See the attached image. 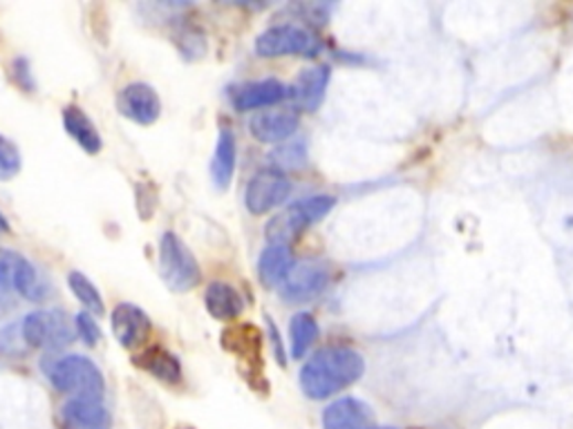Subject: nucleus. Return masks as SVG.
I'll list each match as a JSON object with an SVG mask.
<instances>
[{
  "mask_svg": "<svg viewBox=\"0 0 573 429\" xmlns=\"http://www.w3.org/2000/svg\"><path fill=\"white\" fill-rule=\"evenodd\" d=\"M67 287L74 293V298L86 307L88 313H93V315H104L106 313L104 298H102L99 289L93 285L91 278H86L81 271H70L67 274Z\"/></svg>",
  "mask_w": 573,
  "mask_h": 429,
  "instance_id": "nucleus-24",
  "label": "nucleus"
},
{
  "mask_svg": "<svg viewBox=\"0 0 573 429\" xmlns=\"http://www.w3.org/2000/svg\"><path fill=\"white\" fill-rule=\"evenodd\" d=\"M178 429H193V427H178Z\"/></svg>",
  "mask_w": 573,
  "mask_h": 429,
  "instance_id": "nucleus-33",
  "label": "nucleus"
},
{
  "mask_svg": "<svg viewBox=\"0 0 573 429\" xmlns=\"http://www.w3.org/2000/svg\"><path fill=\"white\" fill-rule=\"evenodd\" d=\"M159 276L173 293H189L202 280L195 255L173 230H167L159 239Z\"/></svg>",
  "mask_w": 573,
  "mask_h": 429,
  "instance_id": "nucleus-3",
  "label": "nucleus"
},
{
  "mask_svg": "<svg viewBox=\"0 0 573 429\" xmlns=\"http://www.w3.org/2000/svg\"><path fill=\"white\" fill-rule=\"evenodd\" d=\"M294 253L291 246L285 244H269L258 262V278L267 289H278L285 278L289 276L291 267H294Z\"/></svg>",
  "mask_w": 573,
  "mask_h": 429,
  "instance_id": "nucleus-19",
  "label": "nucleus"
},
{
  "mask_svg": "<svg viewBox=\"0 0 573 429\" xmlns=\"http://www.w3.org/2000/svg\"><path fill=\"white\" fill-rule=\"evenodd\" d=\"M330 76L332 72L327 65H314L303 69L289 88V97L294 99V106L305 112L318 110V106L325 99L327 85H330Z\"/></svg>",
  "mask_w": 573,
  "mask_h": 429,
  "instance_id": "nucleus-14",
  "label": "nucleus"
},
{
  "mask_svg": "<svg viewBox=\"0 0 573 429\" xmlns=\"http://www.w3.org/2000/svg\"><path fill=\"white\" fill-rule=\"evenodd\" d=\"M289 193L291 184L285 173L276 168H265L250 182L247 193H244V206H247L252 215H265L285 204Z\"/></svg>",
  "mask_w": 573,
  "mask_h": 429,
  "instance_id": "nucleus-8",
  "label": "nucleus"
},
{
  "mask_svg": "<svg viewBox=\"0 0 573 429\" xmlns=\"http://www.w3.org/2000/svg\"><path fill=\"white\" fill-rule=\"evenodd\" d=\"M274 159V165L276 170H296V168H303L307 163V148H305V141H289V143H280L278 150L272 154Z\"/></svg>",
  "mask_w": 573,
  "mask_h": 429,
  "instance_id": "nucleus-26",
  "label": "nucleus"
},
{
  "mask_svg": "<svg viewBox=\"0 0 573 429\" xmlns=\"http://www.w3.org/2000/svg\"><path fill=\"white\" fill-rule=\"evenodd\" d=\"M222 347L235 354L244 365L250 383L252 378H263V335L252 324H237L222 333Z\"/></svg>",
  "mask_w": 573,
  "mask_h": 429,
  "instance_id": "nucleus-10",
  "label": "nucleus"
},
{
  "mask_svg": "<svg viewBox=\"0 0 573 429\" xmlns=\"http://www.w3.org/2000/svg\"><path fill=\"white\" fill-rule=\"evenodd\" d=\"M12 287L17 293H21L23 298L39 302L45 296V287L39 280V274L34 269V265L23 255H14V271H12Z\"/></svg>",
  "mask_w": 573,
  "mask_h": 429,
  "instance_id": "nucleus-22",
  "label": "nucleus"
},
{
  "mask_svg": "<svg viewBox=\"0 0 573 429\" xmlns=\"http://www.w3.org/2000/svg\"><path fill=\"white\" fill-rule=\"evenodd\" d=\"M63 418L70 427L76 429H110L113 418L104 400L74 396L63 405Z\"/></svg>",
  "mask_w": 573,
  "mask_h": 429,
  "instance_id": "nucleus-16",
  "label": "nucleus"
},
{
  "mask_svg": "<svg viewBox=\"0 0 573 429\" xmlns=\"http://www.w3.org/2000/svg\"><path fill=\"white\" fill-rule=\"evenodd\" d=\"M43 372L47 380L54 385V389L74 396L86 398H99L104 400L106 394V380L102 369L86 356L70 354L61 358H47L43 361Z\"/></svg>",
  "mask_w": 573,
  "mask_h": 429,
  "instance_id": "nucleus-2",
  "label": "nucleus"
},
{
  "mask_svg": "<svg viewBox=\"0 0 573 429\" xmlns=\"http://www.w3.org/2000/svg\"><path fill=\"white\" fill-rule=\"evenodd\" d=\"M117 110L137 126H152L161 117V99L152 85L135 81L117 95Z\"/></svg>",
  "mask_w": 573,
  "mask_h": 429,
  "instance_id": "nucleus-9",
  "label": "nucleus"
},
{
  "mask_svg": "<svg viewBox=\"0 0 573 429\" xmlns=\"http://www.w3.org/2000/svg\"><path fill=\"white\" fill-rule=\"evenodd\" d=\"M320 47V41L300 25H276L256 39V52L263 58L316 56Z\"/></svg>",
  "mask_w": 573,
  "mask_h": 429,
  "instance_id": "nucleus-6",
  "label": "nucleus"
},
{
  "mask_svg": "<svg viewBox=\"0 0 573 429\" xmlns=\"http://www.w3.org/2000/svg\"><path fill=\"white\" fill-rule=\"evenodd\" d=\"M132 363L163 385H180L182 383L180 358L176 354H171L169 350L159 347V345L144 350L139 356L132 358Z\"/></svg>",
  "mask_w": 573,
  "mask_h": 429,
  "instance_id": "nucleus-17",
  "label": "nucleus"
},
{
  "mask_svg": "<svg viewBox=\"0 0 573 429\" xmlns=\"http://www.w3.org/2000/svg\"><path fill=\"white\" fill-rule=\"evenodd\" d=\"M374 429H394V427H374Z\"/></svg>",
  "mask_w": 573,
  "mask_h": 429,
  "instance_id": "nucleus-32",
  "label": "nucleus"
},
{
  "mask_svg": "<svg viewBox=\"0 0 573 429\" xmlns=\"http://www.w3.org/2000/svg\"><path fill=\"white\" fill-rule=\"evenodd\" d=\"M63 128L67 137L88 154H99L104 148V139L99 130L95 128L93 119L81 110L78 106H65L63 108Z\"/></svg>",
  "mask_w": 573,
  "mask_h": 429,
  "instance_id": "nucleus-18",
  "label": "nucleus"
},
{
  "mask_svg": "<svg viewBox=\"0 0 573 429\" xmlns=\"http://www.w3.org/2000/svg\"><path fill=\"white\" fill-rule=\"evenodd\" d=\"M110 322L113 333L124 350L141 347L152 331L148 313L132 302H119L110 313Z\"/></svg>",
  "mask_w": 573,
  "mask_h": 429,
  "instance_id": "nucleus-11",
  "label": "nucleus"
},
{
  "mask_svg": "<svg viewBox=\"0 0 573 429\" xmlns=\"http://www.w3.org/2000/svg\"><path fill=\"white\" fill-rule=\"evenodd\" d=\"M298 121L300 119L296 110H265L250 121V130L263 143H280L298 130Z\"/></svg>",
  "mask_w": 573,
  "mask_h": 429,
  "instance_id": "nucleus-15",
  "label": "nucleus"
},
{
  "mask_svg": "<svg viewBox=\"0 0 573 429\" xmlns=\"http://www.w3.org/2000/svg\"><path fill=\"white\" fill-rule=\"evenodd\" d=\"M330 278L332 271L325 262L318 260L296 262L289 276L285 278V282L278 287L280 298L287 302H309L330 287Z\"/></svg>",
  "mask_w": 573,
  "mask_h": 429,
  "instance_id": "nucleus-7",
  "label": "nucleus"
},
{
  "mask_svg": "<svg viewBox=\"0 0 573 429\" xmlns=\"http://www.w3.org/2000/svg\"><path fill=\"white\" fill-rule=\"evenodd\" d=\"M23 168V154L19 146L8 139L6 135H0V182H12Z\"/></svg>",
  "mask_w": 573,
  "mask_h": 429,
  "instance_id": "nucleus-25",
  "label": "nucleus"
},
{
  "mask_svg": "<svg viewBox=\"0 0 573 429\" xmlns=\"http://www.w3.org/2000/svg\"><path fill=\"white\" fill-rule=\"evenodd\" d=\"M235 161H237L235 135L229 128H222L211 159V180L217 191H226L231 186V180L235 175Z\"/></svg>",
  "mask_w": 573,
  "mask_h": 429,
  "instance_id": "nucleus-20",
  "label": "nucleus"
},
{
  "mask_svg": "<svg viewBox=\"0 0 573 429\" xmlns=\"http://www.w3.org/2000/svg\"><path fill=\"white\" fill-rule=\"evenodd\" d=\"M365 372V361L350 347H325L300 369V389L311 400H327L352 387Z\"/></svg>",
  "mask_w": 573,
  "mask_h": 429,
  "instance_id": "nucleus-1",
  "label": "nucleus"
},
{
  "mask_svg": "<svg viewBox=\"0 0 573 429\" xmlns=\"http://www.w3.org/2000/svg\"><path fill=\"white\" fill-rule=\"evenodd\" d=\"M289 335H291V356L296 361L305 358L307 352L311 350V345L318 337V324L314 320L311 313H296L291 318V326H289Z\"/></svg>",
  "mask_w": 573,
  "mask_h": 429,
  "instance_id": "nucleus-23",
  "label": "nucleus"
},
{
  "mask_svg": "<svg viewBox=\"0 0 573 429\" xmlns=\"http://www.w3.org/2000/svg\"><path fill=\"white\" fill-rule=\"evenodd\" d=\"M204 304H206L209 315L215 320H222V322L235 320L244 309L242 296L226 282L209 285V289L204 293Z\"/></svg>",
  "mask_w": 573,
  "mask_h": 429,
  "instance_id": "nucleus-21",
  "label": "nucleus"
},
{
  "mask_svg": "<svg viewBox=\"0 0 573 429\" xmlns=\"http://www.w3.org/2000/svg\"><path fill=\"white\" fill-rule=\"evenodd\" d=\"M267 322H269V333H272V340H274V350H276V356H278V361H280V365H285V352H283V342H280V333L276 331V326H274V322L267 318Z\"/></svg>",
  "mask_w": 573,
  "mask_h": 429,
  "instance_id": "nucleus-30",
  "label": "nucleus"
},
{
  "mask_svg": "<svg viewBox=\"0 0 573 429\" xmlns=\"http://www.w3.org/2000/svg\"><path fill=\"white\" fill-rule=\"evenodd\" d=\"M0 230H3V233H10V222L6 219L3 213H0Z\"/></svg>",
  "mask_w": 573,
  "mask_h": 429,
  "instance_id": "nucleus-31",
  "label": "nucleus"
},
{
  "mask_svg": "<svg viewBox=\"0 0 573 429\" xmlns=\"http://www.w3.org/2000/svg\"><path fill=\"white\" fill-rule=\"evenodd\" d=\"M322 429H374V411L354 396L339 398L322 411Z\"/></svg>",
  "mask_w": 573,
  "mask_h": 429,
  "instance_id": "nucleus-13",
  "label": "nucleus"
},
{
  "mask_svg": "<svg viewBox=\"0 0 573 429\" xmlns=\"http://www.w3.org/2000/svg\"><path fill=\"white\" fill-rule=\"evenodd\" d=\"M178 45L180 50L184 52V56L189 58H198L206 52V41H204V34L191 25L182 28L180 34H178Z\"/></svg>",
  "mask_w": 573,
  "mask_h": 429,
  "instance_id": "nucleus-28",
  "label": "nucleus"
},
{
  "mask_svg": "<svg viewBox=\"0 0 573 429\" xmlns=\"http://www.w3.org/2000/svg\"><path fill=\"white\" fill-rule=\"evenodd\" d=\"M14 250H0V298H6L12 287V271H14Z\"/></svg>",
  "mask_w": 573,
  "mask_h": 429,
  "instance_id": "nucleus-29",
  "label": "nucleus"
},
{
  "mask_svg": "<svg viewBox=\"0 0 573 429\" xmlns=\"http://www.w3.org/2000/svg\"><path fill=\"white\" fill-rule=\"evenodd\" d=\"M335 204H337V200L330 197V195H314V197L296 202L283 215L274 217L267 224L269 244L291 246V242L298 235H303L309 226L318 224L327 213L335 208Z\"/></svg>",
  "mask_w": 573,
  "mask_h": 429,
  "instance_id": "nucleus-4",
  "label": "nucleus"
},
{
  "mask_svg": "<svg viewBox=\"0 0 573 429\" xmlns=\"http://www.w3.org/2000/svg\"><path fill=\"white\" fill-rule=\"evenodd\" d=\"M21 335L25 340V345L32 350H43V352H59L67 347L74 331H72V320L63 311H32L23 324H21Z\"/></svg>",
  "mask_w": 573,
  "mask_h": 429,
  "instance_id": "nucleus-5",
  "label": "nucleus"
},
{
  "mask_svg": "<svg viewBox=\"0 0 573 429\" xmlns=\"http://www.w3.org/2000/svg\"><path fill=\"white\" fill-rule=\"evenodd\" d=\"M74 329H76L78 337L84 340L88 347H97V345H99V340H102V326H99V322H97V318H95L93 313H88V311L76 313V318H74Z\"/></svg>",
  "mask_w": 573,
  "mask_h": 429,
  "instance_id": "nucleus-27",
  "label": "nucleus"
},
{
  "mask_svg": "<svg viewBox=\"0 0 573 429\" xmlns=\"http://www.w3.org/2000/svg\"><path fill=\"white\" fill-rule=\"evenodd\" d=\"M287 97H289V88H287L285 83L276 81V78L244 83V85H240V88H235V90L231 93L233 108L240 110V112L278 106V104H283Z\"/></svg>",
  "mask_w": 573,
  "mask_h": 429,
  "instance_id": "nucleus-12",
  "label": "nucleus"
}]
</instances>
